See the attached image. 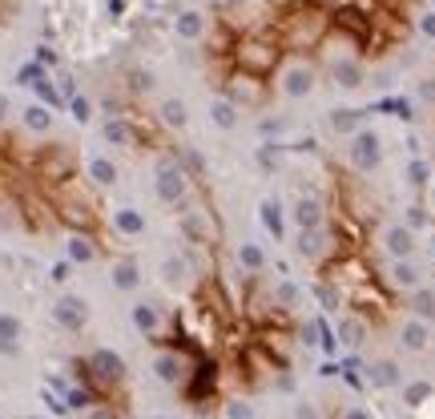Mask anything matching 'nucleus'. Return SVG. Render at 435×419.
Returning <instances> with one entry per match:
<instances>
[{
	"mask_svg": "<svg viewBox=\"0 0 435 419\" xmlns=\"http://www.w3.org/2000/svg\"><path fill=\"white\" fill-rule=\"evenodd\" d=\"M335 49L326 0H234L210 16L202 61L218 93L258 109L278 93L294 61H319Z\"/></svg>",
	"mask_w": 435,
	"mask_h": 419,
	"instance_id": "nucleus-1",
	"label": "nucleus"
},
{
	"mask_svg": "<svg viewBox=\"0 0 435 419\" xmlns=\"http://www.w3.org/2000/svg\"><path fill=\"white\" fill-rule=\"evenodd\" d=\"M186 351L206 371L210 399H238L270 387L294 351V319L262 283H206L189 303Z\"/></svg>",
	"mask_w": 435,
	"mask_h": 419,
	"instance_id": "nucleus-2",
	"label": "nucleus"
},
{
	"mask_svg": "<svg viewBox=\"0 0 435 419\" xmlns=\"http://www.w3.org/2000/svg\"><path fill=\"white\" fill-rule=\"evenodd\" d=\"M363 214L355 210V197L335 178L331 197H326V234L319 250V278H323L326 295L338 303V310H351L355 319L375 322L379 310V286L383 271L367 262V242H359Z\"/></svg>",
	"mask_w": 435,
	"mask_h": 419,
	"instance_id": "nucleus-3",
	"label": "nucleus"
},
{
	"mask_svg": "<svg viewBox=\"0 0 435 419\" xmlns=\"http://www.w3.org/2000/svg\"><path fill=\"white\" fill-rule=\"evenodd\" d=\"M335 45L363 61H383L411 37L415 0H326Z\"/></svg>",
	"mask_w": 435,
	"mask_h": 419,
	"instance_id": "nucleus-4",
	"label": "nucleus"
}]
</instances>
